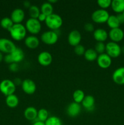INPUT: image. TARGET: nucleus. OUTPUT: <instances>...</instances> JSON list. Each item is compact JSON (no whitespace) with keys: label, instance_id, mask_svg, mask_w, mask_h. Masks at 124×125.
<instances>
[{"label":"nucleus","instance_id":"46","mask_svg":"<svg viewBox=\"0 0 124 125\" xmlns=\"http://www.w3.org/2000/svg\"><path fill=\"white\" fill-rule=\"evenodd\" d=\"M122 13H123V15H124V12H123Z\"/></svg>","mask_w":124,"mask_h":125},{"label":"nucleus","instance_id":"31","mask_svg":"<svg viewBox=\"0 0 124 125\" xmlns=\"http://www.w3.org/2000/svg\"><path fill=\"white\" fill-rule=\"evenodd\" d=\"M45 125H62V122L56 116H51L44 122Z\"/></svg>","mask_w":124,"mask_h":125},{"label":"nucleus","instance_id":"10","mask_svg":"<svg viewBox=\"0 0 124 125\" xmlns=\"http://www.w3.org/2000/svg\"><path fill=\"white\" fill-rule=\"evenodd\" d=\"M37 61L40 65L43 67H47L52 63L53 58L52 56L48 51H42L38 54Z\"/></svg>","mask_w":124,"mask_h":125},{"label":"nucleus","instance_id":"34","mask_svg":"<svg viewBox=\"0 0 124 125\" xmlns=\"http://www.w3.org/2000/svg\"><path fill=\"white\" fill-rule=\"evenodd\" d=\"M85 51H86V50H85V47L81 44L74 47V52L77 56H83Z\"/></svg>","mask_w":124,"mask_h":125},{"label":"nucleus","instance_id":"8","mask_svg":"<svg viewBox=\"0 0 124 125\" xmlns=\"http://www.w3.org/2000/svg\"><path fill=\"white\" fill-rule=\"evenodd\" d=\"M17 48V46L12 40L6 38L0 39V52L7 54H10Z\"/></svg>","mask_w":124,"mask_h":125},{"label":"nucleus","instance_id":"29","mask_svg":"<svg viewBox=\"0 0 124 125\" xmlns=\"http://www.w3.org/2000/svg\"><path fill=\"white\" fill-rule=\"evenodd\" d=\"M14 23L12 21L10 18L9 17H4L2 18L0 21V25L3 29H6L7 31H9L11 29Z\"/></svg>","mask_w":124,"mask_h":125},{"label":"nucleus","instance_id":"28","mask_svg":"<svg viewBox=\"0 0 124 125\" xmlns=\"http://www.w3.org/2000/svg\"><path fill=\"white\" fill-rule=\"evenodd\" d=\"M28 12H29V15L30 16V18H35V19H37L38 16L41 13L40 9L38 6H35V5H32L29 7Z\"/></svg>","mask_w":124,"mask_h":125},{"label":"nucleus","instance_id":"26","mask_svg":"<svg viewBox=\"0 0 124 125\" xmlns=\"http://www.w3.org/2000/svg\"><path fill=\"white\" fill-rule=\"evenodd\" d=\"M85 97V93L83 90H80V89H77V90H75L73 93L72 98L73 100H74V102L77 103H81Z\"/></svg>","mask_w":124,"mask_h":125},{"label":"nucleus","instance_id":"15","mask_svg":"<svg viewBox=\"0 0 124 125\" xmlns=\"http://www.w3.org/2000/svg\"><path fill=\"white\" fill-rule=\"evenodd\" d=\"M81 107L80 104L77 103H71L66 108V113L70 117L75 118L81 112Z\"/></svg>","mask_w":124,"mask_h":125},{"label":"nucleus","instance_id":"45","mask_svg":"<svg viewBox=\"0 0 124 125\" xmlns=\"http://www.w3.org/2000/svg\"><path fill=\"white\" fill-rule=\"evenodd\" d=\"M121 51H122V52H124V46H123L122 48H121Z\"/></svg>","mask_w":124,"mask_h":125},{"label":"nucleus","instance_id":"43","mask_svg":"<svg viewBox=\"0 0 124 125\" xmlns=\"http://www.w3.org/2000/svg\"><path fill=\"white\" fill-rule=\"evenodd\" d=\"M48 2H49L50 4L53 5V4L56 3V2H57V0H49V1H48Z\"/></svg>","mask_w":124,"mask_h":125},{"label":"nucleus","instance_id":"2","mask_svg":"<svg viewBox=\"0 0 124 125\" xmlns=\"http://www.w3.org/2000/svg\"><path fill=\"white\" fill-rule=\"evenodd\" d=\"M44 23L49 29L55 31L62 27L63 24V19L59 15L52 13L47 16Z\"/></svg>","mask_w":124,"mask_h":125},{"label":"nucleus","instance_id":"44","mask_svg":"<svg viewBox=\"0 0 124 125\" xmlns=\"http://www.w3.org/2000/svg\"><path fill=\"white\" fill-rule=\"evenodd\" d=\"M4 59V56H3V54H2V53L1 52H0V62H1V61H2V60Z\"/></svg>","mask_w":124,"mask_h":125},{"label":"nucleus","instance_id":"9","mask_svg":"<svg viewBox=\"0 0 124 125\" xmlns=\"http://www.w3.org/2000/svg\"><path fill=\"white\" fill-rule=\"evenodd\" d=\"M21 86L23 92L27 95H33L36 91V84L32 79H26L23 80Z\"/></svg>","mask_w":124,"mask_h":125},{"label":"nucleus","instance_id":"1","mask_svg":"<svg viewBox=\"0 0 124 125\" xmlns=\"http://www.w3.org/2000/svg\"><path fill=\"white\" fill-rule=\"evenodd\" d=\"M11 37L15 41H21L25 39L27 30L25 26L23 24H14L11 29L9 31Z\"/></svg>","mask_w":124,"mask_h":125},{"label":"nucleus","instance_id":"21","mask_svg":"<svg viewBox=\"0 0 124 125\" xmlns=\"http://www.w3.org/2000/svg\"><path fill=\"white\" fill-rule=\"evenodd\" d=\"M10 54L12 56L14 63H18L19 62H21L23 61L24 58V51L20 48L17 47V48L12 53H10Z\"/></svg>","mask_w":124,"mask_h":125},{"label":"nucleus","instance_id":"30","mask_svg":"<svg viewBox=\"0 0 124 125\" xmlns=\"http://www.w3.org/2000/svg\"><path fill=\"white\" fill-rule=\"evenodd\" d=\"M49 117V116L48 111L46 109H40L39 111H38V120L40 121V122H45Z\"/></svg>","mask_w":124,"mask_h":125},{"label":"nucleus","instance_id":"6","mask_svg":"<svg viewBox=\"0 0 124 125\" xmlns=\"http://www.w3.org/2000/svg\"><path fill=\"white\" fill-rule=\"evenodd\" d=\"M109 17V14L106 10L100 9L95 10L92 13L91 19L94 23L101 24V23H106Z\"/></svg>","mask_w":124,"mask_h":125},{"label":"nucleus","instance_id":"16","mask_svg":"<svg viewBox=\"0 0 124 125\" xmlns=\"http://www.w3.org/2000/svg\"><path fill=\"white\" fill-rule=\"evenodd\" d=\"M113 80L115 84L124 85V67L117 68L113 73Z\"/></svg>","mask_w":124,"mask_h":125},{"label":"nucleus","instance_id":"32","mask_svg":"<svg viewBox=\"0 0 124 125\" xmlns=\"http://www.w3.org/2000/svg\"><path fill=\"white\" fill-rule=\"evenodd\" d=\"M94 50L98 54L105 53L106 45L104 42H97L94 46Z\"/></svg>","mask_w":124,"mask_h":125},{"label":"nucleus","instance_id":"4","mask_svg":"<svg viewBox=\"0 0 124 125\" xmlns=\"http://www.w3.org/2000/svg\"><path fill=\"white\" fill-rule=\"evenodd\" d=\"M16 90V85L13 81L10 79H4L0 83V92L5 96L14 94Z\"/></svg>","mask_w":124,"mask_h":125},{"label":"nucleus","instance_id":"22","mask_svg":"<svg viewBox=\"0 0 124 125\" xmlns=\"http://www.w3.org/2000/svg\"><path fill=\"white\" fill-rule=\"evenodd\" d=\"M111 7L114 12L117 13H123L124 11V0H113Z\"/></svg>","mask_w":124,"mask_h":125},{"label":"nucleus","instance_id":"35","mask_svg":"<svg viewBox=\"0 0 124 125\" xmlns=\"http://www.w3.org/2000/svg\"><path fill=\"white\" fill-rule=\"evenodd\" d=\"M84 29L86 31V32H91L94 31V26L91 23H85L84 25Z\"/></svg>","mask_w":124,"mask_h":125},{"label":"nucleus","instance_id":"14","mask_svg":"<svg viewBox=\"0 0 124 125\" xmlns=\"http://www.w3.org/2000/svg\"><path fill=\"white\" fill-rule=\"evenodd\" d=\"M97 62L101 68L106 69L111 65L112 58H111L107 54L103 53L98 55L97 59Z\"/></svg>","mask_w":124,"mask_h":125},{"label":"nucleus","instance_id":"13","mask_svg":"<svg viewBox=\"0 0 124 125\" xmlns=\"http://www.w3.org/2000/svg\"><path fill=\"white\" fill-rule=\"evenodd\" d=\"M25 18L24 11L21 8L13 10L10 15V18L14 24H21Z\"/></svg>","mask_w":124,"mask_h":125},{"label":"nucleus","instance_id":"27","mask_svg":"<svg viewBox=\"0 0 124 125\" xmlns=\"http://www.w3.org/2000/svg\"><path fill=\"white\" fill-rule=\"evenodd\" d=\"M106 23L108 26L111 28V29L119 28L120 25V23L115 15H109Z\"/></svg>","mask_w":124,"mask_h":125},{"label":"nucleus","instance_id":"23","mask_svg":"<svg viewBox=\"0 0 124 125\" xmlns=\"http://www.w3.org/2000/svg\"><path fill=\"white\" fill-rule=\"evenodd\" d=\"M6 103L10 108H15L19 104V99L15 94L6 96Z\"/></svg>","mask_w":124,"mask_h":125},{"label":"nucleus","instance_id":"12","mask_svg":"<svg viewBox=\"0 0 124 125\" xmlns=\"http://www.w3.org/2000/svg\"><path fill=\"white\" fill-rule=\"evenodd\" d=\"M108 37L111 42L117 43L122 41L124 37V32L120 28L111 29L108 32Z\"/></svg>","mask_w":124,"mask_h":125},{"label":"nucleus","instance_id":"40","mask_svg":"<svg viewBox=\"0 0 124 125\" xmlns=\"http://www.w3.org/2000/svg\"><path fill=\"white\" fill-rule=\"evenodd\" d=\"M13 83L15 84V85L17 86V85H21V84H22V82H23V81L21 80V79H20V78H16L15 79H14V80L13 81Z\"/></svg>","mask_w":124,"mask_h":125},{"label":"nucleus","instance_id":"5","mask_svg":"<svg viewBox=\"0 0 124 125\" xmlns=\"http://www.w3.org/2000/svg\"><path fill=\"white\" fill-rule=\"evenodd\" d=\"M58 34L56 31H47L43 33L41 35V40L43 43L47 45H52L57 42Z\"/></svg>","mask_w":124,"mask_h":125},{"label":"nucleus","instance_id":"17","mask_svg":"<svg viewBox=\"0 0 124 125\" xmlns=\"http://www.w3.org/2000/svg\"><path fill=\"white\" fill-rule=\"evenodd\" d=\"M24 44L28 48L35 50L40 45V40L35 35H29L24 39Z\"/></svg>","mask_w":124,"mask_h":125},{"label":"nucleus","instance_id":"42","mask_svg":"<svg viewBox=\"0 0 124 125\" xmlns=\"http://www.w3.org/2000/svg\"><path fill=\"white\" fill-rule=\"evenodd\" d=\"M32 125H45V123L44 122H40V121L36 120H35V122H34Z\"/></svg>","mask_w":124,"mask_h":125},{"label":"nucleus","instance_id":"38","mask_svg":"<svg viewBox=\"0 0 124 125\" xmlns=\"http://www.w3.org/2000/svg\"><path fill=\"white\" fill-rule=\"evenodd\" d=\"M46 18H47V16H46V15L41 13L40 14V15L38 16V17L37 20L40 22V23H41V22H45Z\"/></svg>","mask_w":124,"mask_h":125},{"label":"nucleus","instance_id":"39","mask_svg":"<svg viewBox=\"0 0 124 125\" xmlns=\"http://www.w3.org/2000/svg\"><path fill=\"white\" fill-rule=\"evenodd\" d=\"M117 18L118 20H119L120 24H122L124 23V15H123L122 13H118L117 15H116Z\"/></svg>","mask_w":124,"mask_h":125},{"label":"nucleus","instance_id":"3","mask_svg":"<svg viewBox=\"0 0 124 125\" xmlns=\"http://www.w3.org/2000/svg\"><path fill=\"white\" fill-rule=\"evenodd\" d=\"M27 32H29L33 35L40 33L41 30V24L37 19L29 18L27 20L25 24Z\"/></svg>","mask_w":124,"mask_h":125},{"label":"nucleus","instance_id":"37","mask_svg":"<svg viewBox=\"0 0 124 125\" xmlns=\"http://www.w3.org/2000/svg\"><path fill=\"white\" fill-rule=\"evenodd\" d=\"M4 61H5V62L9 64H11L12 63H14L13 61V59H12V56H11L10 54H6V56L4 57Z\"/></svg>","mask_w":124,"mask_h":125},{"label":"nucleus","instance_id":"36","mask_svg":"<svg viewBox=\"0 0 124 125\" xmlns=\"http://www.w3.org/2000/svg\"><path fill=\"white\" fill-rule=\"evenodd\" d=\"M9 68L10 71L12 72H17L19 70V65L17 63H12L9 65Z\"/></svg>","mask_w":124,"mask_h":125},{"label":"nucleus","instance_id":"41","mask_svg":"<svg viewBox=\"0 0 124 125\" xmlns=\"http://www.w3.org/2000/svg\"><path fill=\"white\" fill-rule=\"evenodd\" d=\"M23 6H24V7H25V8L28 9H29V7H30V6H32V5H31V4H30V2H29V1H24V2H23Z\"/></svg>","mask_w":124,"mask_h":125},{"label":"nucleus","instance_id":"19","mask_svg":"<svg viewBox=\"0 0 124 125\" xmlns=\"http://www.w3.org/2000/svg\"><path fill=\"white\" fill-rule=\"evenodd\" d=\"M93 37L97 42H104L108 37V33L102 28L95 29L93 32Z\"/></svg>","mask_w":124,"mask_h":125},{"label":"nucleus","instance_id":"7","mask_svg":"<svg viewBox=\"0 0 124 125\" xmlns=\"http://www.w3.org/2000/svg\"><path fill=\"white\" fill-rule=\"evenodd\" d=\"M105 53L107 54L111 58H116L122 53L121 47L117 43L109 42L106 44Z\"/></svg>","mask_w":124,"mask_h":125},{"label":"nucleus","instance_id":"18","mask_svg":"<svg viewBox=\"0 0 124 125\" xmlns=\"http://www.w3.org/2000/svg\"><path fill=\"white\" fill-rule=\"evenodd\" d=\"M81 105L87 111L92 112L95 108V98L92 95H86L81 102Z\"/></svg>","mask_w":124,"mask_h":125},{"label":"nucleus","instance_id":"11","mask_svg":"<svg viewBox=\"0 0 124 125\" xmlns=\"http://www.w3.org/2000/svg\"><path fill=\"white\" fill-rule=\"evenodd\" d=\"M68 41L69 45L72 46L80 45L81 41V35L78 30H72L69 32L68 37Z\"/></svg>","mask_w":124,"mask_h":125},{"label":"nucleus","instance_id":"24","mask_svg":"<svg viewBox=\"0 0 124 125\" xmlns=\"http://www.w3.org/2000/svg\"><path fill=\"white\" fill-rule=\"evenodd\" d=\"M83 56L86 61H89V62H93V61L97 60V57H98V54L96 52L94 49L89 48L85 51Z\"/></svg>","mask_w":124,"mask_h":125},{"label":"nucleus","instance_id":"33","mask_svg":"<svg viewBox=\"0 0 124 125\" xmlns=\"http://www.w3.org/2000/svg\"><path fill=\"white\" fill-rule=\"evenodd\" d=\"M111 2L112 1L111 0H98L97 2L101 9L106 10L107 8L110 7Z\"/></svg>","mask_w":124,"mask_h":125},{"label":"nucleus","instance_id":"25","mask_svg":"<svg viewBox=\"0 0 124 125\" xmlns=\"http://www.w3.org/2000/svg\"><path fill=\"white\" fill-rule=\"evenodd\" d=\"M53 8L52 4H50L48 1L43 3L40 7L41 13L46 15L47 17L53 13Z\"/></svg>","mask_w":124,"mask_h":125},{"label":"nucleus","instance_id":"20","mask_svg":"<svg viewBox=\"0 0 124 125\" xmlns=\"http://www.w3.org/2000/svg\"><path fill=\"white\" fill-rule=\"evenodd\" d=\"M24 116L26 120L32 122H35L37 120L38 111L35 107L29 106L27 107L24 112Z\"/></svg>","mask_w":124,"mask_h":125}]
</instances>
